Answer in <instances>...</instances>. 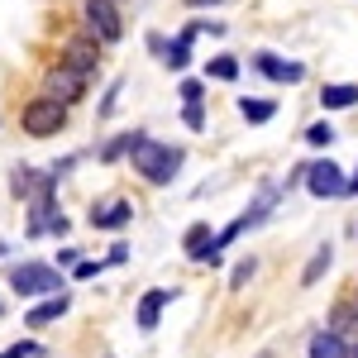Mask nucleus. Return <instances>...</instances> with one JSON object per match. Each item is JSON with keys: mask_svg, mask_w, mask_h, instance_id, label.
Here are the masks:
<instances>
[{"mask_svg": "<svg viewBox=\"0 0 358 358\" xmlns=\"http://www.w3.org/2000/svg\"><path fill=\"white\" fill-rule=\"evenodd\" d=\"M129 163H134V172L148 182V187H167V182L182 172L187 153H182V148H172V143H158V138H148L143 129H138L134 148H129Z\"/></svg>", "mask_w": 358, "mask_h": 358, "instance_id": "1", "label": "nucleus"}, {"mask_svg": "<svg viewBox=\"0 0 358 358\" xmlns=\"http://www.w3.org/2000/svg\"><path fill=\"white\" fill-rule=\"evenodd\" d=\"M10 292L15 296H57L62 292V273L53 263H15L10 268Z\"/></svg>", "mask_w": 358, "mask_h": 358, "instance_id": "2", "label": "nucleus"}, {"mask_svg": "<svg viewBox=\"0 0 358 358\" xmlns=\"http://www.w3.org/2000/svg\"><path fill=\"white\" fill-rule=\"evenodd\" d=\"M20 124H24L29 138H53L67 124V106H57L53 96H34L24 106V115H20Z\"/></svg>", "mask_w": 358, "mask_h": 358, "instance_id": "3", "label": "nucleus"}, {"mask_svg": "<svg viewBox=\"0 0 358 358\" xmlns=\"http://www.w3.org/2000/svg\"><path fill=\"white\" fill-rule=\"evenodd\" d=\"M306 192L315 201H339V196H349V177H344L339 163L315 158V163H306Z\"/></svg>", "mask_w": 358, "mask_h": 358, "instance_id": "4", "label": "nucleus"}, {"mask_svg": "<svg viewBox=\"0 0 358 358\" xmlns=\"http://www.w3.org/2000/svg\"><path fill=\"white\" fill-rule=\"evenodd\" d=\"M82 20H86V34H91L96 43H120V38H124V24H120L115 0H82Z\"/></svg>", "mask_w": 358, "mask_h": 358, "instance_id": "5", "label": "nucleus"}, {"mask_svg": "<svg viewBox=\"0 0 358 358\" xmlns=\"http://www.w3.org/2000/svg\"><path fill=\"white\" fill-rule=\"evenodd\" d=\"M43 96H53L57 106H77L86 96V77L57 62V67H48V77H43Z\"/></svg>", "mask_w": 358, "mask_h": 358, "instance_id": "6", "label": "nucleus"}, {"mask_svg": "<svg viewBox=\"0 0 358 358\" xmlns=\"http://www.w3.org/2000/svg\"><path fill=\"white\" fill-rule=\"evenodd\" d=\"M62 67H72V72H82L86 82L101 72V43L82 34V38H67V48H62Z\"/></svg>", "mask_w": 358, "mask_h": 358, "instance_id": "7", "label": "nucleus"}, {"mask_svg": "<svg viewBox=\"0 0 358 358\" xmlns=\"http://www.w3.org/2000/svg\"><path fill=\"white\" fill-rule=\"evenodd\" d=\"M182 248H187L192 263H215V258H220V244H215V229H210V224H192L187 239H182Z\"/></svg>", "mask_w": 358, "mask_h": 358, "instance_id": "8", "label": "nucleus"}, {"mask_svg": "<svg viewBox=\"0 0 358 358\" xmlns=\"http://www.w3.org/2000/svg\"><path fill=\"white\" fill-rule=\"evenodd\" d=\"M129 220H134V206H129L124 196H115V201H101V206H91V224H96V229H124Z\"/></svg>", "mask_w": 358, "mask_h": 358, "instance_id": "9", "label": "nucleus"}, {"mask_svg": "<svg viewBox=\"0 0 358 358\" xmlns=\"http://www.w3.org/2000/svg\"><path fill=\"white\" fill-rule=\"evenodd\" d=\"M253 67H258L263 77L282 82V86H296V82L306 77V67H301V62H287V57H277V53H258V57H253Z\"/></svg>", "mask_w": 358, "mask_h": 358, "instance_id": "10", "label": "nucleus"}, {"mask_svg": "<svg viewBox=\"0 0 358 358\" xmlns=\"http://www.w3.org/2000/svg\"><path fill=\"white\" fill-rule=\"evenodd\" d=\"M330 334H339L349 349H358V301H334L330 310V325H325Z\"/></svg>", "mask_w": 358, "mask_h": 358, "instance_id": "11", "label": "nucleus"}, {"mask_svg": "<svg viewBox=\"0 0 358 358\" xmlns=\"http://www.w3.org/2000/svg\"><path fill=\"white\" fill-rule=\"evenodd\" d=\"M277 196H282V187H277V182H263V192H258V201H253V206H248L244 215H239V229H258V224L268 220V215H273V206H277Z\"/></svg>", "mask_w": 358, "mask_h": 358, "instance_id": "12", "label": "nucleus"}, {"mask_svg": "<svg viewBox=\"0 0 358 358\" xmlns=\"http://www.w3.org/2000/svg\"><path fill=\"white\" fill-rule=\"evenodd\" d=\"M167 301H172V292H167V287H153V292H143V296H138V330H143V334L158 330V315H163Z\"/></svg>", "mask_w": 358, "mask_h": 358, "instance_id": "13", "label": "nucleus"}, {"mask_svg": "<svg viewBox=\"0 0 358 358\" xmlns=\"http://www.w3.org/2000/svg\"><path fill=\"white\" fill-rule=\"evenodd\" d=\"M67 306H72V296H67V292H57V296H48V301H38L34 310H29L24 325L43 330V325H53V320H62V315H67Z\"/></svg>", "mask_w": 358, "mask_h": 358, "instance_id": "14", "label": "nucleus"}, {"mask_svg": "<svg viewBox=\"0 0 358 358\" xmlns=\"http://www.w3.org/2000/svg\"><path fill=\"white\" fill-rule=\"evenodd\" d=\"M306 358H354V349L330 330H315L310 334V344H306Z\"/></svg>", "mask_w": 358, "mask_h": 358, "instance_id": "15", "label": "nucleus"}, {"mask_svg": "<svg viewBox=\"0 0 358 358\" xmlns=\"http://www.w3.org/2000/svg\"><path fill=\"white\" fill-rule=\"evenodd\" d=\"M320 106L325 110H349V106H358V82H330L320 91Z\"/></svg>", "mask_w": 358, "mask_h": 358, "instance_id": "16", "label": "nucleus"}, {"mask_svg": "<svg viewBox=\"0 0 358 358\" xmlns=\"http://www.w3.org/2000/svg\"><path fill=\"white\" fill-rule=\"evenodd\" d=\"M192 38H196V24H187L177 38H172V43H167V57H163V62L172 67V72H182V67L192 62Z\"/></svg>", "mask_w": 358, "mask_h": 358, "instance_id": "17", "label": "nucleus"}, {"mask_svg": "<svg viewBox=\"0 0 358 358\" xmlns=\"http://www.w3.org/2000/svg\"><path fill=\"white\" fill-rule=\"evenodd\" d=\"M330 263H334V248H330V244H320L315 253H310V263H306V273H301V287H315L320 277L330 273Z\"/></svg>", "mask_w": 358, "mask_h": 358, "instance_id": "18", "label": "nucleus"}, {"mask_svg": "<svg viewBox=\"0 0 358 358\" xmlns=\"http://www.w3.org/2000/svg\"><path fill=\"white\" fill-rule=\"evenodd\" d=\"M38 187H43V172H34V167H15V172H10V192L15 196H29V201H34Z\"/></svg>", "mask_w": 358, "mask_h": 358, "instance_id": "19", "label": "nucleus"}, {"mask_svg": "<svg viewBox=\"0 0 358 358\" xmlns=\"http://www.w3.org/2000/svg\"><path fill=\"white\" fill-rule=\"evenodd\" d=\"M239 115H244L248 124H268V120L277 115V106H273V101H248V96H244V101H239Z\"/></svg>", "mask_w": 358, "mask_h": 358, "instance_id": "20", "label": "nucleus"}, {"mask_svg": "<svg viewBox=\"0 0 358 358\" xmlns=\"http://www.w3.org/2000/svg\"><path fill=\"white\" fill-rule=\"evenodd\" d=\"M134 138H138V129H134V134H115L110 143L101 148V163H115V158H124V153L134 148Z\"/></svg>", "mask_w": 358, "mask_h": 358, "instance_id": "21", "label": "nucleus"}, {"mask_svg": "<svg viewBox=\"0 0 358 358\" xmlns=\"http://www.w3.org/2000/svg\"><path fill=\"white\" fill-rule=\"evenodd\" d=\"M206 77H215V82H234V77H239V57H210Z\"/></svg>", "mask_w": 358, "mask_h": 358, "instance_id": "22", "label": "nucleus"}, {"mask_svg": "<svg viewBox=\"0 0 358 358\" xmlns=\"http://www.w3.org/2000/svg\"><path fill=\"white\" fill-rule=\"evenodd\" d=\"M0 358H48V354H43V344H34V339H20V344L0 349Z\"/></svg>", "mask_w": 358, "mask_h": 358, "instance_id": "23", "label": "nucleus"}, {"mask_svg": "<svg viewBox=\"0 0 358 358\" xmlns=\"http://www.w3.org/2000/svg\"><path fill=\"white\" fill-rule=\"evenodd\" d=\"M306 143H310V148H330V143H334V129L320 120V124H310V129H306Z\"/></svg>", "mask_w": 358, "mask_h": 358, "instance_id": "24", "label": "nucleus"}, {"mask_svg": "<svg viewBox=\"0 0 358 358\" xmlns=\"http://www.w3.org/2000/svg\"><path fill=\"white\" fill-rule=\"evenodd\" d=\"M258 273V258H244V263H234V273H229V287L234 292H244V282Z\"/></svg>", "mask_w": 358, "mask_h": 358, "instance_id": "25", "label": "nucleus"}, {"mask_svg": "<svg viewBox=\"0 0 358 358\" xmlns=\"http://www.w3.org/2000/svg\"><path fill=\"white\" fill-rule=\"evenodd\" d=\"M101 268H106V263H101V258H96V263H91V258H86V263H77V268H72V277H77V282H91V277L101 273Z\"/></svg>", "mask_w": 358, "mask_h": 358, "instance_id": "26", "label": "nucleus"}, {"mask_svg": "<svg viewBox=\"0 0 358 358\" xmlns=\"http://www.w3.org/2000/svg\"><path fill=\"white\" fill-rule=\"evenodd\" d=\"M201 96H206L201 82H182V101H187V106H201Z\"/></svg>", "mask_w": 358, "mask_h": 358, "instance_id": "27", "label": "nucleus"}, {"mask_svg": "<svg viewBox=\"0 0 358 358\" xmlns=\"http://www.w3.org/2000/svg\"><path fill=\"white\" fill-rule=\"evenodd\" d=\"M182 120H187V129H206V110H201V106H187Z\"/></svg>", "mask_w": 358, "mask_h": 358, "instance_id": "28", "label": "nucleus"}, {"mask_svg": "<svg viewBox=\"0 0 358 358\" xmlns=\"http://www.w3.org/2000/svg\"><path fill=\"white\" fill-rule=\"evenodd\" d=\"M120 91H124V82H115L110 91H106V101H101V115H110V110H115V101H120Z\"/></svg>", "mask_w": 358, "mask_h": 358, "instance_id": "29", "label": "nucleus"}, {"mask_svg": "<svg viewBox=\"0 0 358 358\" xmlns=\"http://www.w3.org/2000/svg\"><path fill=\"white\" fill-rule=\"evenodd\" d=\"M187 5H192V10H201V5H220V0H187Z\"/></svg>", "mask_w": 358, "mask_h": 358, "instance_id": "30", "label": "nucleus"}, {"mask_svg": "<svg viewBox=\"0 0 358 358\" xmlns=\"http://www.w3.org/2000/svg\"><path fill=\"white\" fill-rule=\"evenodd\" d=\"M349 196H358V172H354V177H349Z\"/></svg>", "mask_w": 358, "mask_h": 358, "instance_id": "31", "label": "nucleus"}, {"mask_svg": "<svg viewBox=\"0 0 358 358\" xmlns=\"http://www.w3.org/2000/svg\"><path fill=\"white\" fill-rule=\"evenodd\" d=\"M0 315H5V306H0Z\"/></svg>", "mask_w": 358, "mask_h": 358, "instance_id": "32", "label": "nucleus"}, {"mask_svg": "<svg viewBox=\"0 0 358 358\" xmlns=\"http://www.w3.org/2000/svg\"><path fill=\"white\" fill-rule=\"evenodd\" d=\"M263 358H273V354H263Z\"/></svg>", "mask_w": 358, "mask_h": 358, "instance_id": "33", "label": "nucleus"}, {"mask_svg": "<svg viewBox=\"0 0 358 358\" xmlns=\"http://www.w3.org/2000/svg\"><path fill=\"white\" fill-rule=\"evenodd\" d=\"M354 358H358V349H354Z\"/></svg>", "mask_w": 358, "mask_h": 358, "instance_id": "34", "label": "nucleus"}, {"mask_svg": "<svg viewBox=\"0 0 358 358\" xmlns=\"http://www.w3.org/2000/svg\"><path fill=\"white\" fill-rule=\"evenodd\" d=\"M354 301H358V296H354Z\"/></svg>", "mask_w": 358, "mask_h": 358, "instance_id": "35", "label": "nucleus"}]
</instances>
